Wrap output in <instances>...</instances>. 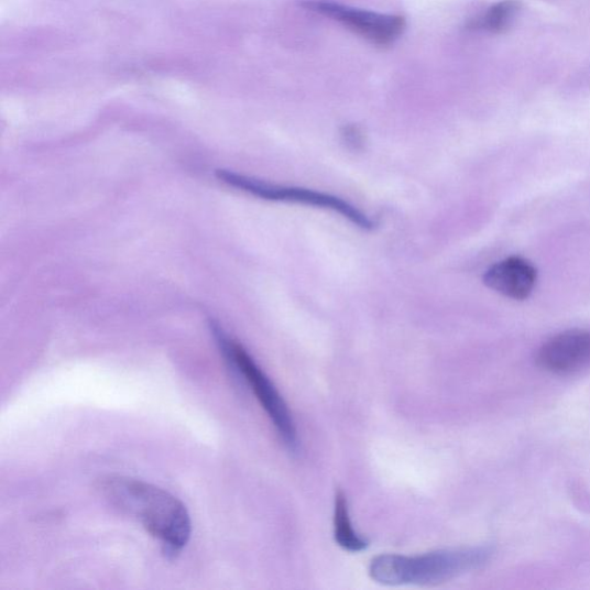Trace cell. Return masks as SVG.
I'll use <instances>...</instances> for the list:
<instances>
[{
	"mask_svg": "<svg viewBox=\"0 0 590 590\" xmlns=\"http://www.w3.org/2000/svg\"><path fill=\"white\" fill-rule=\"evenodd\" d=\"M100 490L112 506L132 516L159 539L166 553L177 555L189 543L190 515L185 504L168 491L125 477L102 480Z\"/></svg>",
	"mask_w": 590,
	"mask_h": 590,
	"instance_id": "cell-1",
	"label": "cell"
},
{
	"mask_svg": "<svg viewBox=\"0 0 590 590\" xmlns=\"http://www.w3.org/2000/svg\"><path fill=\"white\" fill-rule=\"evenodd\" d=\"M493 549L472 547L447 549L422 556L381 555L369 565V576L384 586H431L481 569Z\"/></svg>",
	"mask_w": 590,
	"mask_h": 590,
	"instance_id": "cell-2",
	"label": "cell"
},
{
	"mask_svg": "<svg viewBox=\"0 0 590 590\" xmlns=\"http://www.w3.org/2000/svg\"><path fill=\"white\" fill-rule=\"evenodd\" d=\"M219 349L236 371L248 383L259 403L272 420L286 449L292 454L299 451V436L292 414L275 384L262 371L252 356L241 343L230 338L217 325H211Z\"/></svg>",
	"mask_w": 590,
	"mask_h": 590,
	"instance_id": "cell-3",
	"label": "cell"
},
{
	"mask_svg": "<svg viewBox=\"0 0 590 590\" xmlns=\"http://www.w3.org/2000/svg\"><path fill=\"white\" fill-rule=\"evenodd\" d=\"M217 178L225 184L244 193H249L265 201L303 205L319 209L331 210L351 221L361 230L372 231L375 221L353 205L338 196L313 189L276 185L234 174L228 170H217Z\"/></svg>",
	"mask_w": 590,
	"mask_h": 590,
	"instance_id": "cell-4",
	"label": "cell"
},
{
	"mask_svg": "<svg viewBox=\"0 0 590 590\" xmlns=\"http://www.w3.org/2000/svg\"><path fill=\"white\" fill-rule=\"evenodd\" d=\"M302 6L308 11L338 21L342 26L379 46L395 43L406 28L405 19L398 15L379 14L329 2H309V0Z\"/></svg>",
	"mask_w": 590,
	"mask_h": 590,
	"instance_id": "cell-5",
	"label": "cell"
},
{
	"mask_svg": "<svg viewBox=\"0 0 590 590\" xmlns=\"http://www.w3.org/2000/svg\"><path fill=\"white\" fill-rule=\"evenodd\" d=\"M536 363L555 375H570L590 364V331L569 330L548 339L536 353Z\"/></svg>",
	"mask_w": 590,
	"mask_h": 590,
	"instance_id": "cell-6",
	"label": "cell"
},
{
	"mask_svg": "<svg viewBox=\"0 0 590 590\" xmlns=\"http://www.w3.org/2000/svg\"><path fill=\"white\" fill-rule=\"evenodd\" d=\"M483 283L506 298L525 301L536 284V269L523 258L511 256L491 265Z\"/></svg>",
	"mask_w": 590,
	"mask_h": 590,
	"instance_id": "cell-7",
	"label": "cell"
},
{
	"mask_svg": "<svg viewBox=\"0 0 590 590\" xmlns=\"http://www.w3.org/2000/svg\"><path fill=\"white\" fill-rule=\"evenodd\" d=\"M334 525L335 539L340 548L350 553H360L368 548V540L353 529L348 500L342 491H338L336 495Z\"/></svg>",
	"mask_w": 590,
	"mask_h": 590,
	"instance_id": "cell-8",
	"label": "cell"
},
{
	"mask_svg": "<svg viewBox=\"0 0 590 590\" xmlns=\"http://www.w3.org/2000/svg\"><path fill=\"white\" fill-rule=\"evenodd\" d=\"M518 10V2H514V0H504V2L490 8L482 17L473 19L467 28L472 31L501 33L506 30Z\"/></svg>",
	"mask_w": 590,
	"mask_h": 590,
	"instance_id": "cell-9",
	"label": "cell"
}]
</instances>
